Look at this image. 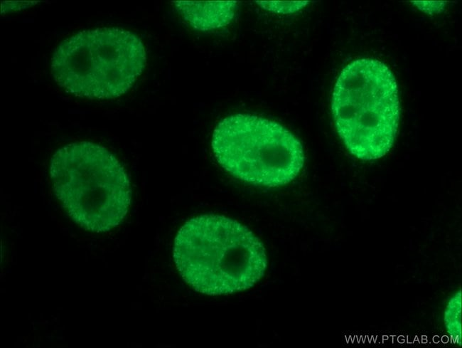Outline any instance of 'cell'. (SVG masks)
Masks as SVG:
<instances>
[{"mask_svg":"<svg viewBox=\"0 0 462 348\" xmlns=\"http://www.w3.org/2000/svg\"><path fill=\"white\" fill-rule=\"evenodd\" d=\"M413 3L420 10L429 14L440 12L445 6V4L441 1H414Z\"/></svg>","mask_w":462,"mask_h":348,"instance_id":"obj_9","label":"cell"},{"mask_svg":"<svg viewBox=\"0 0 462 348\" xmlns=\"http://www.w3.org/2000/svg\"><path fill=\"white\" fill-rule=\"evenodd\" d=\"M50 176L69 216L87 231L107 232L127 213L131 196L127 174L102 146L87 141L63 146L50 159Z\"/></svg>","mask_w":462,"mask_h":348,"instance_id":"obj_2","label":"cell"},{"mask_svg":"<svg viewBox=\"0 0 462 348\" xmlns=\"http://www.w3.org/2000/svg\"><path fill=\"white\" fill-rule=\"evenodd\" d=\"M444 325L447 334L461 345V291L459 289L448 299L444 310Z\"/></svg>","mask_w":462,"mask_h":348,"instance_id":"obj_7","label":"cell"},{"mask_svg":"<svg viewBox=\"0 0 462 348\" xmlns=\"http://www.w3.org/2000/svg\"><path fill=\"white\" fill-rule=\"evenodd\" d=\"M173 258L181 275L194 290L217 295L252 287L267 268L262 242L230 218L202 215L178 231Z\"/></svg>","mask_w":462,"mask_h":348,"instance_id":"obj_1","label":"cell"},{"mask_svg":"<svg viewBox=\"0 0 462 348\" xmlns=\"http://www.w3.org/2000/svg\"><path fill=\"white\" fill-rule=\"evenodd\" d=\"M331 109L336 130L353 156L373 160L390 151L400 109L396 79L385 63L360 58L348 64L335 83Z\"/></svg>","mask_w":462,"mask_h":348,"instance_id":"obj_3","label":"cell"},{"mask_svg":"<svg viewBox=\"0 0 462 348\" xmlns=\"http://www.w3.org/2000/svg\"><path fill=\"white\" fill-rule=\"evenodd\" d=\"M262 8L280 14H291L303 8L308 1H257Z\"/></svg>","mask_w":462,"mask_h":348,"instance_id":"obj_8","label":"cell"},{"mask_svg":"<svg viewBox=\"0 0 462 348\" xmlns=\"http://www.w3.org/2000/svg\"><path fill=\"white\" fill-rule=\"evenodd\" d=\"M212 149L218 163L232 176L267 187L291 182L305 159L301 142L290 131L247 114L222 120L214 130Z\"/></svg>","mask_w":462,"mask_h":348,"instance_id":"obj_5","label":"cell"},{"mask_svg":"<svg viewBox=\"0 0 462 348\" xmlns=\"http://www.w3.org/2000/svg\"><path fill=\"white\" fill-rule=\"evenodd\" d=\"M146 63L144 46L119 28L84 30L63 41L51 59L58 85L75 96L111 99L126 93Z\"/></svg>","mask_w":462,"mask_h":348,"instance_id":"obj_4","label":"cell"},{"mask_svg":"<svg viewBox=\"0 0 462 348\" xmlns=\"http://www.w3.org/2000/svg\"><path fill=\"white\" fill-rule=\"evenodd\" d=\"M183 18L194 28L210 31L227 25L234 18L236 1H174Z\"/></svg>","mask_w":462,"mask_h":348,"instance_id":"obj_6","label":"cell"}]
</instances>
